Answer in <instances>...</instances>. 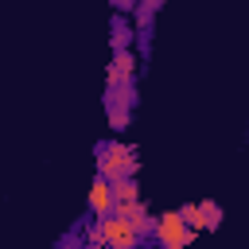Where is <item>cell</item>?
<instances>
[{
	"mask_svg": "<svg viewBox=\"0 0 249 249\" xmlns=\"http://www.w3.org/2000/svg\"><path fill=\"white\" fill-rule=\"evenodd\" d=\"M86 202H89V214H93V218H113V214H117V195H113V183H109V179H101V175H93Z\"/></svg>",
	"mask_w": 249,
	"mask_h": 249,
	"instance_id": "5",
	"label": "cell"
},
{
	"mask_svg": "<svg viewBox=\"0 0 249 249\" xmlns=\"http://www.w3.org/2000/svg\"><path fill=\"white\" fill-rule=\"evenodd\" d=\"M132 43H136V27H132V19L113 12V23H109V47H113V54H117V51H132Z\"/></svg>",
	"mask_w": 249,
	"mask_h": 249,
	"instance_id": "6",
	"label": "cell"
},
{
	"mask_svg": "<svg viewBox=\"0 0 249 249\" xmlns=\"http://www.w3.org/2000/svg\"><path fill=\"white\" fill-rule=\"evenodd\" d=\"M105 121H109L113 132H124V128L132 124V109H124V105H105Z\"/></svg>",
	"mask_w": 249,
	"mask_h": 249,
	"instance_id": "9",
	"label": "cell"
},
{
	"mask_svg": "<svg viewBox=\"0 0 249 249\" xmlns=\"http://www.w3.org/2000/svg\"><path fill=\"white\" fill-rule=\"evenodd\" d=\"M136 51H117L113 62L105 66V89H124V86H136Z\"/></svg>",
	"mask_w": 249,
	"mask_h": 249,
	"instance_id": "4",
	"label": "cell"
},
{
	"mask_svg": "<svg viewBox=\"0 0 249 249\" xmlns=\"http://www.w3.org/2000/svg\"><path fill=\"white\" fill-rule=\"evenodd\" d=\"M167 0H140V8H148V12H160Z\"/></svg>",
	"mask_w": 249,
	"mask_h": 249,
	"instance_id": "14",
	"label": "cell"
},
{
	"mask_svg": "<svg viewBox=\"0 0 249 249\" xmlns=\"http://www.w3.org/2000/svg\"><path fill=\"white\" fill-rule=\"evenodd\" d=\"M105 249H117V245H105Z\"/></svg>",
	"mask_w": 249,
	"mask_h": 249,
	"instance_id": "15",
	"label": "cell"
},
{
	"mask_svg": "<svg viewBox=\"0 0 249 249\" xmlns=\"http://www.w3.org/2000/svg\"><path fill=\"white\" fill-rule=\"evenodd\" d=\"M105 105H124V109H132V105H136V86H124V89H105Z\"/></svg>",
	"mask_w": 249,
	"mask_h": 249,
	"instance_id": "10",
	"label": "cell"
},
{
	"mask_svg": "<svg viewBox=\"0 0 249 249\" xmlns=\"http://www.w3.org/2000/svg\"><path fill=\"white\" fill-rule=\"evenodd\" d=\"M54 249H82V241H78V233H66V237L54 241Z\"/></svg>",
	"mask_w": 249,
	"mask_h": 249,
	"instance_id": "13",
	"label": "cell"
},
{
	"mask_svg": "<svg viewBox=\"0 0 249 249\" xmlns=\"http://www.w3.org/2000/svg\"><path fill=\"white\" fill-rule=\"evenodd\" d=\"M113 195H117V210L128 206V202H140V183L136 179H121V183H113Z\"/></svg>",
	"mask_w": 249,
	"mask_h": 249,
	"instance_id": "8",
	"label": "cell"
},
{
	"mask_svg": "<svg viewBox=\"0 0 249 249\" xmlns=\"http://www.w3.org/2000/svg\"><path fill=\"white\" fill-rule=\"evenodd\" d=\"M128 19H132V27H136V31H152V23H156V12H148V8H136Z\"/></svg>",
	"mask_w": 249,
	"mask_h": 249,
	"instance_id": "11",
	"label": "cell"
},
{
	"mask_svg": "<svg viewBox=\"0 0 249 249\" xmlns=\"http://www.w3.org/2000/svg\"><path fill=\"white\" fill-rule=\"evenodd\" d=\"M179 214L187 218V226H191L195 233H210V230H218V226H222V218H226V210H222L214 198H202V202H183V206H179Z\"/></svg>",
	"mask_w": 249,
	"mask_h": 249,
	"instance_id": "3",
	"label": "cell"
},
{
	"mask_svg": "<svg viewBox=\"0 0 249 249\" xmlns=\"http://www.w3.org/2000/svg\"><path fill=\"white\" fill-rule=\"evenodd\" d=\"M156 249H187L195 241V230L187 226V218L179 210H160L156 214V233H152Z\"/></svg>",
	"mask_w": 249,
	"mask_h": 249,
	"instance_id": "2",
	"label": "cell"
},
{
	"mask_svg": "<svg viewBox=\"0 0 249 249\" xmlns=\"http://www.w3.org/2000/svg\"><path fill=\"white\" fill-rule=\"evenodd\" d=\"M117 214H121V218H128V222H132V226H136L144 237H152V233H156V214L144 206V198H140V202H128V206H121Z\"/></svg>",
	"mask_w": 249,
	"mask_h": 249,
	"instance_id": "7",
	"label": "cell"
},
{
	"mask_svg": "<svg viewBox=\"0 0 249 249\" xmlns=\"http://www.w3.org/2000/svg\"><path fill=\"white\" fill-rule=\"evenodd\" d=\"M109 4H113V12H117V16H132V12L140 8V0H109Z\"/></svg>",
	"mask_w": 249,
	"mask_h": 249,
	"instance_id": "12",
	"label": "cell"
},
{
	"mask_svg": "<svg viewBox=\"0 0 249 249\" xmlns=\"http://www.w3.org/2000/svg\"><path fill=\"white\" fill-rule=\"evenodd\" d=\"M93 167L101 179L109 183H121V179H136V167H140V152L136 144H124V140H105L93 148Z\"/></svg>",
	"mask_w": 249,
	"mask_h": 249,
	"instance_id": "1",
	"label": "cell"
}]
</instances>
